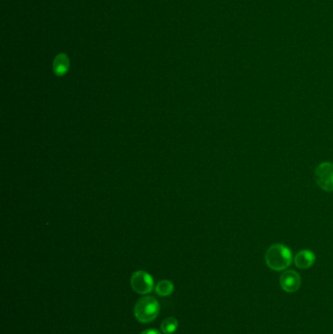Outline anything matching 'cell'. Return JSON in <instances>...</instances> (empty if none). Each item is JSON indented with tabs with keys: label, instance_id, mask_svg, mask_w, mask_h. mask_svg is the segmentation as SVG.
<instances>
[{
	"label": "cell",
	"instance_id": "8",
	"mask_svg": "<svg viewBox=\"0 0 333 334\" xmlns=\"http://www.w3.org/2000/svg\"><path fill=\"white\" fill-rule=\"evenodd\" d=\"M174 291V284L168 279L160 280L156 287V294L158 296H169Z\"/></svg>",
	"mask_w": 333,
	"mask_h": 334
},
{
	"label": "cell",
	"instance_id": "3",
	"mask_svg": "<svg viewBox=\"0 0 333 334\" xmlns=\"http://www.w3.org/2000/svg\"><path fill=\"white\" fill-rule=\"evenodd\" d=\"M318 186L325 192H333V163L322 162L315 170Z\"/></svg>",
	"mask_w": 333,
	"mask_h": 334
},
{
	"label": "cell",
	"instance_id": "7",
	"mask_svg": "<svg viewBox=\"0 0 333 334\" xmlns=\"http://www.w3.org/2000/svg\"><path fill=\"white\" fill-rule=\"evenodd\" d=\"M316 261V256L314 252L308 249L299 251L294 257V264L299 269H308L314 265Z\"/></svg>",
	"mask_w": 333,
	"mask_h": 334
},
{
	"label": "cell",
	"instance_id": "6",
	"mask_svg": "<svg viewBox=\"0 0 333 334\" xmlns=\"http://www.w3.org/2000/svg\"><path fill=\"white\" fill-rule=\"evenodd\" d=\"M70 66L69 58L65 53H60L56 56L53 61V71L57 77H64L67 75Z\"/></svg>",
	"mask_w": 333,
	"mask_h": 334
},
{
	"label": "cell",
	"instance_id": "2",
	"mask_svg": "<svg viewBox=\"0 0 333 334\" xmlns=\"http://www.w3.org/2000/svg\"><path fill=\"white\" fill-rule=\"evenodd\" d=\"M159 309V303L156 298L145 296L136 303L134 307V315L141 323H151L158 316Z\"/></svg>",
	"mask_w": 333,
	"mask_h": 334
},
{
	"label": "cell",
	"instance_id": "5",
	"mask_svg": "<svg viewBox=\"0 0 333 334\" xmlns=\"http://www.w3.org/2000/svg\"><path fill=\"white\" fill-rule=\"evenodd\" d=\"M279 282L282 290L289 293H293L299 290L301 287V278L297 272L293 270H288L281 274Z\"/></svg>",
	"mask_w": 333,
	"mask_h": 334
},
{
	"label": "cell",
	"instance_id": "10",
	"mask_svg": "<svg viewBox=\"0 0 333 334\" xmlns=\"http://www.w3.org/2000/svg\"><path fill=\"white\" fill-rule=\"evenodd\" d=\"M141 334H160V332H158L157 330H155V329H147V330H144L143 332H141Z\"/></svg>",
	"mask_w": 333,
	"mask_h": 334
},
{
	"label": "cell",
	"instance_id": "1",
	"mask_svg": "<svg viewBox=\"0 0 333 334\" xmlns=\"http://www.w3.org/2000/svg\"><path fill=\"white\" fill-rule=\"evenodd\" d=\"M267 266L274 271H283L292 262V254L288 246L277 244L271 245L265 254Z\"/></svg>",
	"mask_w": 333,
	"mask_h": 334
},
{
	"label": "cell",
	"instance_id": "4",
	"mask_svg": "<svg viewBox=\"0 0 333 334\" xmlns=\"http://www.w3.org/2000/svg\"><path fill=\"white\" fill-rule=\"evenodd\" d=\"M131 288L139 294H148L154 289V279L145 271H137L131 277Z\"/></svg>",
	"mask_w": 333,
	"mask_h": 334
},
{
	"label": "cell",
	"instance_id": "9",
	"mask_svg": "<svg viewBox=\"0 0 333 334\" xmlns=\"http://www.w3.org/2000/svg\"><path fill=\"white\" fill-rule=\"evenodd\" d=\"M177 327L178 321L175 318H173V317H170V318L165 319L161 323V325H160L161 331L164 334L173 333L177 329Z\"/></svg>",
	"mask_w": 333,
	"mask_h": 334
}]
</instances>
